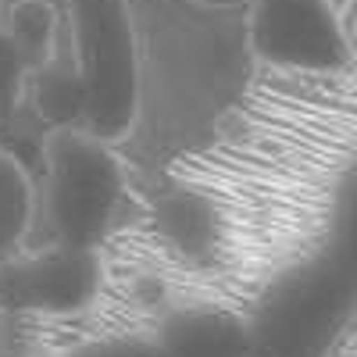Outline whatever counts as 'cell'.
Listing matches in <instances>:
<instances>
[{
  "mask_svg": "<svg viewBox=\"0 0 357 357\" xmlns=\"http://www.w3.org/2000/svg\"><path fill=\"white\" fill-rule=\"evenodd\" d=\"M161 357H254L257 340L247 325L215 307H186L172 314L158 333Z\"/></svg>",
  "mask_w": 357,
  "mask_h": 357,
  "instance_id": "cell-5",
  "label": "cell"
},
{
  "mask_svg": "<svg viewBox=\"0 0 357 357\" xmlns=\"http://www.w3.org/2000/svg\"><path fill=\"white\" fill-rule=\"evenodd\" d=\"M104 264L97 250L50 243L40 254L0 261V307L22 314H79L97 301Z\"/></svg>",
  "mask_w": 357,
  "mask_h": 357,
  "instance_id": "cell-4",
  "label": "cell"
},
{
  "mask_svg": "<svg viewBox=\"0 0 357 357\" xmlns=\"http://www.w3.org/2000/svg\"><path fill=\"white\" fill-rule=\"evenodd\" d=\"M154 229L183 254H211L218 243L222 222H218V207L207 197L193 190H178L161 197L154 211Z\"/></svg>",
  "mask_w": 357,
  "mask_h": 357,
  "instance_id": "cell-6",
  "label": "cell"
},
{
  "mask_svg": "<svg viewBox=\"0 0 357 357\" xmlns=\"http://www.w3.org/2000/svg\"><path fill=\"white\" fill-rule=\"evenodd\" d=\"M68 36L86 93L82 126L118 146L143 118V54L129 0H68Z\"/></svg>",
  "mask_w": 357,
  "mask_h": 357,
  "instance_id": "cell-1",
  "label": "cell"
},
{
  "mask_svg": "<svg viewBox=\"0 0 357 357\" xmlns=\"http://www.w3.org/2000/svg\"><path fill=\"white\" fill-rule=\"evenodd\" d=\"M36 75V61L29 54L18 36L0 22V122H8L15 114L22 93H25V82H33Z\"/></svg>",
  "mask_w": 357,
  "mask_h": 357,
  "instance_id": "cell-8",
  "label": "cell"
},
{
  "mask_svg": "<svg viewBox=\"0 0 357 357\" xmlns=\"http://www.w3.org/2000/svg\"><path fill=\"white\" fill-rule=\"evenodd\" d=\"M0 11H4V0H0Z\"/></svg>",
  "mask_w": 357,
  "mask_h": 357,
  "instance_id": "cell-11",
  "label": "cell"
},
{
  "mask_svg": "<svg viewBox=\"0 0 357 357\" xmlns=\"http://www.w3.org/2000/svg\"><path fill=\"white\" fill-rule=\"evenodd\" d=\"M43 168V215L54 240L97 250L126 200V165L114 154V143L93 136L86 126L50 129Z\"/></svg>",
  "mask_w": 357,
  "mask_h": 357,
  "instance_id": "cell-2",
  "label": "cell"
},
{
  "mask_svg": "<svg viewBox=\"0 0 357 357\" xmlns=\"http://www.w3.org/2000/svg\"><path fill=\"white\" fill-rule=\"evenodd\" d=\"M197 8H215V11H229V8H250V0H186Z\"/></svg>",
  "mask_w": 357,
  "mask_h": 357,
  "instance_id": "cell-10",
  "label": "cell"
},
{
  "mask_svg": "<svg viewBox=\"0 0 357 357\" xmlns=\"http://www.w3.org/2000/svg\"><path fill=\"white\" fill-rule=\"evenodd\" d=\"M247 47L286 72H343L354 47L333 0H250Z\"/></svg>",
  "mask_w": 357,
  "mask_h": 357,
  "instance_id": "cell-3",
  "label": "cell"
},
{
  "mask_svg": "<svg viewBox=\"0 0 357 357\" xmlns=\"http://www.w3.org/2000/svg\"><path fill=\"white\" fill-rule=\"evenodd\" d=\"M36 218V186L22 161L0 151V261L22 254Z\"/></svg>",
  "mask_w": 357,
  "mask_h": 357,
  "instance_id": "cell-7",
  "label": "cell"
},
{
  "mask_svg": "<svg viewBox=\"0 0 357 357\" xmlns=\"http://www.w3.org/2000/svg\"><path fill=\"white\" fill-rule=\"evenodd\" d=\"M72 357H161V350L158 343H143V340H104L75 350Z\"/></svg>",
  "mask_w": 357,
  "mask_h": 357,
  "instance_id": "cell-9",
  "label": "cell"
}]
</instances>
